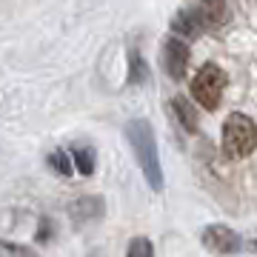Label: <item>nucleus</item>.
<instances>
[{
	"mask_svg": "<svg viewBox=\"0 0 257 257\" xmlns=\"http://www.w3.org/2000/svg\"><path fill=\"white\" fill-rule=\"evenodd\" d=\"M226 83H229V77H226V72H223L220 66H203L200 72L192 77V94L194 100L200 103L206 111H214L217 106H220L223 100V89H226Z\"/></svg>",
	"mask_w": 257,
	"mask_h": 257,
	"instance_id": "nucleus-3",
	"label": "nucleus"
},
{
	"mask_svg": "<svg viewBox=\"0 0 257 257\" xmlns=\"http://www.w3.org/2000/svg\"><path fill=\"white\" fill-rule=\"evenodd\" d=\"M74 223H86V220H94V217H100L103 214V203L97 197H80V200L72 203V209H69Z\"/></svg>",
	"mask_w": 257,
	"mask_h": 257,
	"instance_id": "nucleus-7",
	"label": "nucleus"
},
{
	"mask_svg": "<svg viewBox=\"0 0 257 257\" xmlns=\"http://www.w3.org/2000/svg\"><path fill=\"white\" fill-rule=\"evenodd\" d=\"M123 132H126L128 146H132V152L138 157V166H140V172H143V177H146V183L155 192H160L163 189V166H160V157H157V140H155L152 123L143 117L128 120Z\"/></svg>",
	"mask_w": 257,
	"mask_h": 257,
	"instance_id": "nucleus-1",
	"label": "nucleus"
},
{
	"mask_svg": "<svg viewBox=\"0 0 257 257\" xmlns=\"http://www.w3.org/2000/svg\"><path fill=\"white\" fill-rule=\"evenodd\" d=\"M160 63H163L169 77L180 80L186 74V66H189V46H186L180 37H166L163 52H160Z\"/></svg>",
	"mask_w": 257,
	"mask_h": 257,
	"instance_id": "nucleus-5",
	"label": "nucleus"
},
{
	"mask_svg": "<svg viewBox=\"0 0 257 257\" xmlns=\"http://www.w3.org/2000/svg\"><path fill=\"white\" fill-rule=\"evenodd\" d=\"M223 149L226 155L240 160L257 149V126L246 114H229L223 123Z\"/></svg>",
	"mask_w": 257,
	"mask_h": 257,
	"instance_id": "nucleus-2",
	"label": "nucleus"
},
{
	"mask_svg": "<svg viewBox=\"0 0 257 257\" xmlns=\"http://www.w3.org/2000/svg\"><path fill=\"white\" fill-rule=\"evenodd\" d=\"M49 166L55 169V172H60L63 177L72 175V163H69V157H66V152H52L49 155Z\"/></svg>",
	"mask_w": 257,
	"mask_h": 257,
	"instance_id": "nucleus-11",
	"label": "nucleus"
},
{
	"mask_svg": "<svg viewBox=\"0 0 257 257\" xmlns=\"http://www.w3.org/2000/svg\"><path fill=\"white\" fill-rule=\"evenodd\" d=\"M200 29H206V26H203V18H200V9H197V6H186V9H180L175 18H172V32H175V35L192 37V35H197Z\"/></svg>",
	"mask_w": 257,
	"mask_h": 257,
	"instance_id": "nucleus-6",
	"label": "nucleus"
},
{
	"mask_svg": "<svg viewBox=\"0 0 257 257\" xmlns=\"http://www.w3.org/2000/svg\"><path fill=\"white\" fill-rule=\"evenodd\" d=\"M172 106V114H175L177 120H180V126H183V132H189V135H194L197 132V111H194V106L186 97H175V100L169 103Z\"/></svg>",
	"mask_w": 257,
	"mask_h": 257,
	"instance_id": "nucleus-8",
	"label": "nucleus"
},
{
	"mask_svg": "<svg viewBox=\"0 0 257 257\" xmlns=\"http://www.w3.org/2000/svg\"><path fill=\"white\" fill-rule=\"evenodd\" d=\"M72 160H74V166H77V172H80V175H94V149L92 146H80V143H77V146H72Z\"/></svg>",
	"mask_w": 257,
	"mask_h": 257,
	"instance_id": "nucleus-9",
	"label": "nucleus"
},
{
	"mask_svg": "<svg viewBox=\"0 0 257 257\" xmlns=\"http://www.w3.org/2000/svg\"><path fill=\"white\" fill-rule=\"evenodd\" d=\"M128 80L132 83L146 80V63H143V57L138 55V49H132V74H128Z\"/></svg>",
	"mask_w": 257,
	"mask_h": 257,
	"instance_id": "nucleus-12",
	"label": "nucleus"
},
{
	"mask_svg": "<svg viewBox=\"0 0 257 257\" xmlns=\"http://www.w3.org/2000/svg\"><path fill=\"white\" fill-rule=\"evenodd\" d=\"M248 246H251V248H254V251H257V240H248Z\"/></svg>",
	"mask_w": 257,
	"mask_h": 257,
	"instance_id": "nucleus-13",
	"label": "nucleus"
},
{
	"mask_svg": "<svg viewBox=\"0 0 257 257\" xmlns=\"http://www.w3.org/2000/svg\"><path fill=\"white\" fill-rule=\"evenodd\" d=\"M203 246L209 248L211 254H237L243 251V237L237 231H231L229 226L211 223L203 229Z\"/></svg>",
	"mask_w": 257,
	"mask_h": 257,
	"instance_id": "nucleus-4",
	"label": "nucleus"
},
{
	"mask_svg": "<svg viewBox=\"0 0 257 257\" xmlns=\"http://www.w3.org/2000/svg\"><path fill=\"white\" fill-rule=\"evenodd\" d=\"M126 257H155V246H152V240H149V237H135V240H128Z\"/></svg>",
	"mask_w": 257,
	"mask_h": 257,
	"instance_id": "nucleus-10",
	"label": "nucleus"
}]
</instances>
